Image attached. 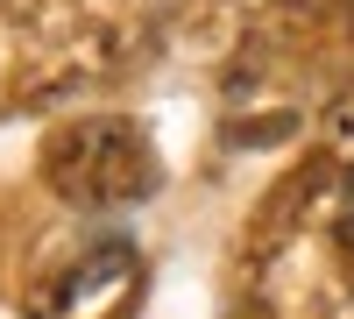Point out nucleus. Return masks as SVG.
Wrapping results in <instances>:
<instances>
[{"mask_svg":"<svg viewBox=\"0 0 354 319\" xmlns=\"http://www.w3.org/2000/svg\"><path fill=\"white\" fill-rule=\"evenodd\" d=\"M50 185L57 199H71V206H93V213H113V206H135V199H149L163 185V163L149 149V135L121 113H100V121H71L50 135Z\"/></svg>","mask_w":354,"mask_h":319,"instance_id":"obj_1","label":"nucleus"},{"mask_svg":"<svg viewBox=\"0 0 354 319\" xmlns=\"http://www.w3.org/2000/svg\"><path fill=\"white\" fill-rule=\"evenodd\" d=\"M340 241L354 248V170H347V185H340Z\"/></svg>","mask_w":354,"mask_h":319,"instance_id":"obj_2","label":"nucleus"}]
</instances>
